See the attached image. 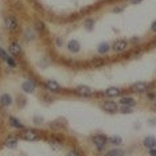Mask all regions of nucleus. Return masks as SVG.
<instances>
[{"label": "nucleus", "mask_w": 156, "mask_h": 156, "mask_svg": "<svg viewBox=\"0 0 156 156\" xmlns=\"http://www.w3.org/2000/svg\"><path fill=\"white\" fill-rule=\"evenodd\" d=\"M22 139L26 141H37L41 139V135L37 129H26V131L22 133Z\"/></svg>", "instance_id": "nucleus-1"}, {"label": "nucleus", "mask_w": 156, "mask_h": 156, "mask_svg": "<svg viewBox=\"0 0 156 156\" xmlns=\"http://www.w3.org/2000/svg\"><path fill=\"white\" fill-rule=\"evenodd\" d=\"M4 27L7 28L8 31H11V32H14V31L18 30L19 24H18V20H16V18H15L14 15L5 16V19H4Z\"/></svg>", "instance_id": "nucleus-2"}, {"label": "nucleus", "mask_w": 156, "mask_h": 156, "mask_svg": "<svg viewBox=\"0 0 156 156\" xmlns=\"http://www.w3.org/2000/svg\"><path fill=\"white\" fill-rule=\"evenodd\" d=\"M92 141L98 149H102L106 144H108V137L104 135H94L92 137Z\"/></svg>", "instance_id": "nucleus-3"}, {"label": "nucleus", "mask_w": 156, "mask_h": 156, "mask_svg": "<svg viewBox=\"0 0 156 156\" xmlns=\"http://www.w3.org/2000/svg\"><path fill=\"white\" fill-rule=\"evenodd\" d=\"M131 90L135 93H144L148 90V83L144 82V81H139V82H135L131 86Z\"/></svg>", "instance_id": "nucleus-4"}, {"label": "nucleus", "mask_w": 156, "mask_h": 156, "mask_svg": "<svg viewBox=\"0 0 156 156\" xmlns=\"http://www.w3.org/2000/svg\"><path fill=\"white\" fill-rule=\"evenodd\" d=\"M35 89H37V82L32 80H26L23 83H22V90L24 93H34Z\"/></svg>", "instance_id": "nucleus-5"}, {"label": "nucleus", "mask_w": 156, "mask_h": 156, "mask_svg": "<svg viewBox=\"0 0 156 156\" xmlns=\"http://www.w3.org/2000/svg\"><path fill=\"white\" fill-rule=\"evenodd\" d=\"M112 48L116 53H122V51H125L126 48H128V42H126L125 39H119V41H116L115 43H113Z\"/></svg>", "instance_id": "nucleus-6"}, {"label": "nucleus", "mask_w": 156, "mask_h": 156, "mask_svg": "<svg viewBox=\"0 0 156 156\" xmlns=\"http://www.w3.org/2000/svg\"><path fill=\"white\" fill-rule=\"evenodd\" d=\"M76 93L78 94V96H81V97H90L93 94V90L90 89L89 86H86V85H81V86L76 87Z\"/></svg>", "instance_id": "nucleus-7"}, {"label": "nucleus", "mask_w": 156, "mask_h": 156, "mask_svg": "<svg viewBox=\"0 0 156 156\" xmlns=\"http://www.w3.org/2000/svg\"><path fill=\"white\" fill-rule=\"evenodd\" d=\"M44 86H46V89L48 92H53V93H58L61 92V85L58 82H55V81H47L46 83H44Z\"/></svg>", "instance_id": "nucleus-8"}, {"label": "nucleus", "mask_w": 156, "mask_h": 156, "mask_svg": "<svg viewBox=\"0 0 156 156\" xmlns=\"http://www.w3.org/2000/svg\"><path fill=\"white\" fill-rule=\"evenodd\" d=\"M8 50H9V53H11V55H20L22 53V46L19 44V42H11V44H9V47H8Z\"/></svg>", "instance_id": "nucleus-9"}, {"label": "nucleus", "mask_w": 156, "mask_h": 156, "mask_svg": "<svg viewBox=\"0 0 156 156\" xmlns=\"http://www.w3.org/2000/svg\"><path fill=\"white\" fill-rule=\"evenodd\" d=\"M102 109L108 113H116L117 112V104L113 101H105L102 104Z\"/></svg>", "instance_id": "nucleus-10"}, {"label": "nucleus", "mask_w": 156, "mask_h": 156, "mask_svg": "<svg viewBox=\"0 0 156 156\" xmlns=\"http://www.w3.org/2000/svg\"><path fill=\"white\" fill-rule=\"evenodd\" d=\"M12 101H14L12 97L9 96V94H7V93H4V94L0 96V105L2 106H5V108H7V106H9L12 104Z\"/></svg>", "instance_id": "nucleus-11"}, {"label": "nucleus", "mask_w": 156, "mask_h": 156, "mask_svg": "<svg viewBox=\"0 0 156 156\" xmlns=\"http://www.w3.org/2000/svg\"><path fill=\"white\" fill-rule=\"evenodd\" d=\"M105 94L108 97H117V96L121 94V89L117 87V86H110V87H108V89L105 90Z\"/></svg>", "instance_id": "nucleus-12"}, {"label": "nucleus", "mask_w": 156, "mask_h": 156, "mask_svg": "<svg viewBox=\"0 0 156 156\" xmlns=\"http://www.w3.org/2000/svg\"><path fill=\"white\" fill-rule=\"evenodd\" d=\"M143 144H144V147L148 148V149L155 148L156 147V139L154 136H147V137L144 139V141H143Z\"/></svg>", "instance_id": "nucleus-13"}, {"label": "nucleus", "mask_w": 156, "mask_h": 156, "mask_svg": "<svg viewBox=\"0 0 156 156\" xmlns=\"http://www.w3.org/2000/svg\"><path fill=\"white\" fill-rule=\"evenodd\" d=\"M9 125L14 126V128H16V129H23V128H24V124H23V122H22L19 119L14 117V116L9 117Z\"/></svg>", "instance_id": "nucleus-14"}, {"label": "nucleus", "mask_w": 156, "mask_h": 156, "mask_svg": "<svg viewBox=\"0 0 156 156\" xmlns=\"http://www.w3.org/2000/svg\"><path fill=\"white\" fill-rule=\"evenodd\" d=\"M67 48H69V51H71V53H78L81 48V44L78 41H70L69 43H67Z\"/></svg>", "instance_id": "nucleus-15"}, {"label": "nucleus", "mask_w": 156, "mask_h": 156, "mask_svg": "<svg viewBox=\"0 0 156 156\" xmlns=\"http://www.w3.org/2000/svg\"><path fill=\"white\" fill-rule=\"evenodd\" d=\"M109 50H110V44L106 43V42H102V43H100L97 46V53L98 54H106Z\"/></svg>", "instance_id": "nucleus-16"}, {"label": "nucleus", "mask_w": 156, "mask_h": 156, "mask_svg": "<svg viewBox=\"0 0 156 156\" xmlns=\"http://www.w3.org/2000/svg\"><path fill=\"white\" fill-rule=\"evenodd\" d=\"M120 104H121L122 106H135L136 105V101L132 98V97H122L121 100H120Z\"/></svg>", "instance_id": "nucleus-17"}, {"label": "nucleus", "mask_w": 156, "mask_h": 156, "mask_svg": "<svg viewBox=\"0 0 156 156\" xmlns=\"http://www.w3.org/2000/svg\"><path fill=\"white\" fill-rule=\"evenodd\" d=\"M4 145L7 148H16L18 147V140L15 137H8V139H5Z\"/></svg>", "instance_id": "nucleus-18"}, {"label": "nucleus", "mask_w": 156, "mask_h": 156, "mask_svg": "<svg viewBox=\"0 0 156 156\" xmlns=\"http://www.w3.org/2000/svg\"><path fill=\"white\" fill-rule=\"evenodd\" d=\"M105 156H124V151H122V149H119V148L109 149V151L105 154Z\"/></svg>", "instance_id": "nucleus-19"}, {"label": "nucleus", "mask_w": 156, "mask_h": 156, "mask_svg": "<svg viewBox=\"0 0 156 156\" xmlns=\"http://www.w3.org/2000/svg\"><path fill=\"white\" fill-rule=\"evenodd\" d=\"M108 141L113 145H120L122 141V139L120 137V136H110V137H108Z\"/></svg>", "instance_id": "nucleus-20"}, {"label": "nucleus", "mask_w": 156, "mask_h": 156, "mask_svg": "<svg viewBox=\"0 0 156 156\" xmlns=\"http://www.w3.org/2000/svg\"><path fill=\"white\" fill-rule=\"evenodd\" d=\"M117 112L121 113V115H131L133 110H132L131 106H122V105H121L119 109H117Z\"/></svg>", "instance_id": "nucleus-21"}, {"label": "nucleus", "mask_w": 156, "mask_h": 156, "mask_svg": "<svg viewBox=\"0 0 156 156\" xmlns=\"http://www.w3.org/2000/svg\"><path fill=\"white\" fill-rule=\"evenodd\" d=\"M26 39H27V41L35 39V32L32 31V28H28V30L26 31Z\"/></svg>", "instance_id": "nucleus-22"}, {"label": "nucleus", "mask_w": 156, "mask_h": 156, "mask_svg": "<svg viewBox=\"0 0 156 156\" xmlns=\"http://www.w3.org/2000/svg\"><path fill=\"white\" fill-rule=\"evenodd\" d=\"M8 57H9V55H8L7 53H5V51H4V50H3V48H2V47H0V58H2V59H3V61H4V62H5V61H7V59H8Z\"/></svg>", "instance_id": "nucleus-23"}, {"label": "nucleus", "mask_w": 156, "mask_h": 156, "mask_svg": "<svg viewBox=\"0 0 156 156\" xmlns=\"http://www.w3.org/2000/svg\"><path fill=\"white\" fill-rule=\"evenodd\" d=\"M5 62L8 63V66H11V67H16V62L14 61V58H12V57H8V59L5 61Z\"/></svg>", "instance_id": "nucleus-24"}, {"label": "nucleus", "mask_w": 156, "mask_h": 156, "mask_svg": "<svg viewBox=\"0 0 156 156\" xmlns=\"http://www.w3.org/2000/svg\"><path fill=\"white\" fill-rule=\"evenodd\" d=\"M85 27H87V30H92L93 28V20L92 19H87L85 22Z\"/></svg>", "instance_id": "nucleus-25"}, {"label": "nucleus", "mask_w": 156, "mask_h": 156, "mask_svg": "<svg viewBox=\"0 0 156 156\" xmlns=\"http://www.w3.org/2000/svg\"><path fill=\"white\" fill-rule=\"evenodd\" d=\"M67 156H81V152L78 151V149H71Z\"/></svg>", "instance_id": "nucleus-26"}, {"label": "nucleus", "mask_w": 156, "mask_h": 156, "mask_svg": "<svg viewBox=\"0 0 156 156\" xmlns=\"http://www.w3.org/2000/svg\"><path fill=\"white\" fill-rule=\"evenodd\" d=\"M35 27H37L41 32H42V31H44V23H42V22H38V23L35 24Z\"/></svg>", "instance_id": "nucleus-27"}, {"label": "nucleus", "mask_w": 156, "mask_h": 156, "mask_svg": "<svg viewBox=\"0 0 156 156\" xmlns=\"http://www.w3.org/2000/svg\"><path fill=\"white\" fill-rule=\"evenodd\" d=\"M148 154H149V156H156V149L155 148H151Z\"/></svg>", "instance_id": "nucleus-28"}, {"label": "nucleus", "mask_w": 156, "mask_h": 156, "mask_svg": "<svg viewBox=\"0 0 156 156\" xmlns=\"http://www.w3.org/2000/svg\"><path fill=\"white\" fill-rule=\"evenodd\" d=\"M151 32H156V20L151 24Z\"/></svg>", "instance_id": "nucleus-29"}, {"label": "nucleus", "mask_w": 156, "mask_h": 156, "mask_svg": "<svg viewBox=\"0 0 156 156\" xmlns=\"http://www.w3.org/2000/svg\"><path fill=\"white\" fill-rule=\"evenodd\" d=\"M55 42H57L58 46H62V39H61V38H57V39H55Z\"/></svg>", "instance_id": "nucleus-30"}, {"label": "nucleus", "mask_w": 156, "mask_h": 156, "mask_svg": "<svg viewBox=\"0 0 156 156\" xmlns=\"http://www.w3.org/2000/svg\"><path fill=\"white\" fill-rule=\"evenodd\" d=\"M143 0H131V3L132 4H139V3H141Z\"/></svg>", "instance_id": "nucleus-31"}, {"label": "nucleus", "mask_w": 156, "mask_h": 156, "mask_svg": "<svg viewBox=\"0 0 156 156\" xmlns=\"http://www.w3.org/2000/svg\"><path fill=\"white\" fill-rule=\"evenodd\" d=\"M148 97H149V98H155V94H154V93H149Z\"/></svg>", "instance_id": "nucleus-32"}, {"label": "nucleus", "mask_w": 156, "mask_h": 156, "mask_svg": "<svg viewBox=\"0 0 156 156\" xmlns=\"http://www.w3.org/2000/svg\"><path fill=\"white\" fill-rule=\"evenodd\" d=\"M120 11H122V7H119V8L115 9V12H120Z\"/></svg>", "instance_id": "nucleus-33"}, {"label": "nucleus", "mask_w": 156, "mask_h": 156, "mask_svg": "<svg viewBox=\"0 0 156 156\" xmlns=\"http://www.w3.org/2000/svg\"><path fill=\"white\" fill-rule=\"evenodd\" d=\"M154 105H155V106H156V98H155V100H154Z\"/></svg>", "instance_id": "nucleus-34"}, {"label": "nucleus", "mask_w": 156, "mask_h": 156, "mask_svg": "<svg viewBox=\"0 0 156 156\" xmlns=\"http://www.w3.org/2000/svg\"><path fill=\"white\" fill-rule=\"evenodd\" d=\"M0 41H2V37H0Z\"/></svg>", "instance_id": "nucleus-35"}]
</instances>
